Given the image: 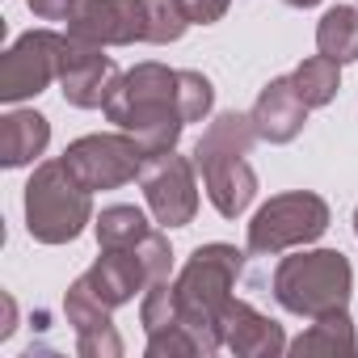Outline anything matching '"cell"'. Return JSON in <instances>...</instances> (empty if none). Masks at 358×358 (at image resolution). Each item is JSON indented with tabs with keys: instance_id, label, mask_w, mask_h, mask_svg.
Wrapping results in <instances>:
<instances>
[{
	"instance_id": "1",
	"label": "cell",
	"mask_w": 358,
	"mask_h": 358,
	"mask_svg": "<svg viewBox=\"0 0 358 358\" xmlns=\"http://www.w3.org/2000/svg\"><path fill=\"white\" fill-rule=\"evenodd\" d=\"M101 110L118 131L135 135L148 156L177 148V139L186 131L182 106H177V72L156 64V59L135 64L131 72H122Z\"/></svg>"
},
{
	"instance_id": "30",
	"label": "cell",
	"mask_w": 358,
	"mask_h": 358,
	"mask_svg": "<svg viewBox=\"0 0 358 358\" xmlns=\"http://www.w3.org/2000/svg\"><path fill=\"white\" fill-rule=\"evenodd\" d=\"M282 5H291V9H312V5H320V0H282Z\"/></svg>"
},
{
	"instance_id": "4",
	"label": "cell",
	"mask_w": 358,
	"mask_h": 358,
	"mask_svg": "<svg viewBox=\"0 0 358 358\" xmlns=\"http://www.w3.org/2000/svg\"><path fill=\"white\" fill-rule=\"evenodd\" d=\"M93 224V190L64 160H43L26 182V228L38 245H72Z\"/></svg>"
},
{
	"instance_id": "18",
	"label": "cell",
	"mask_w": 358,
	"mask_h": 358,
	"mask_svg": "<svg viewBox=\"0 0 358 358\" xmlns=\"http://www.w3.org/2000/svg\"><path fill=\"white\" fill-rule=\"evenodd\" d=\"M291 80H295L299 97L308 101V110H320V106H329V101L337 97V89H341V64L329 59V55H312V59H303V64L291 72Z\"/></svg>"
},
{
	"instance_id": "6",
	"label": "cell",
	"mask_w": 358,
	"mask_h": 358,
	"mask_svg": "<svg viewBox=\"0 0 358 358\" xmlns=\"http://www.w3.org/2000/svg\"><path fill=\"white\" fill-rule=\"evenodd\" d=\"M329 232V203L312 190L274 194L253 220H249V253L274 257L287 249H303Z\"/></svg>"
},
{
	"instance_id": "29",
	"label": "cell",
	"mask_w": 358,
	"mask_h": 358,
	"mask_svg": "<svg viewBox=\"0 0 358 358\" xmlns=\"http://www.w3.org/2000/svg\"><path fill=\"white\" fill-rule=\"evenodd\" d=\"M13 320H17V303H13V295H5V324H0V337L13 333Z\"/></svg>"
},
{
	"instance_id": "12",
	"label": "cell",
	"mask_w": 358,
	"mask_h": 358,
	"mask_svg": "<svg viewBox=\"0 0 358 358\" xmlns=\"http://www.w3.org/2000/svg\"><path fill=\"white\" fill-rule=\"evenodd\" d=\"M220 337H224V350L241 354V358H278L287 350V333L278 320L262 316L253 303L236 299L224 308V320H220Z\"/></svg>"
},
{
	"instance_id": "17",
	"label": "cell",
	"mask_w": 358,
	"mask_h": 358,
	"mask_svg": "<svg viewBox=\"0 0 358 358\" xmlns=\"http://www.w3.org/2000/svg\"><path fill=\"white\" fill-rule=\"evenodd\" d=\"M316 51L337 59V64H354L358 59V9L354 5H337V9H329L320 17Z\"/></svg>"
},
{
	"instance_id": "25",
	"label": "cell",
	"mask_w": 358,
	"mask_h": 358,
	"mask_svg": "<svg viewBox=\"0 0 358 358\" xmlns=\"http://www.w3.org/2000/svg\"><path fill=\"white\" fill-rule=\"evenodd\" d=\"M194 354H199V341L182 324H173V329L148 337V358H194Z\"/></svg>"
},
{
	"instance_id": "14",
	"label": "cell",
	"mask_w": 358,
	"mask_h": 358,
	"mask_svg": "<svg viewBox=\"0 0 358 358\" xmlns=\"http://www.w3.org/2000/svg\"><path fill=\"white\" fill-rule=\"evenodd\" d=\"M93 282V291L110 303V308H122L135 299V291H148V278H143V262L135 249H101V257L89 266L85 274Z\"/></svg>"
},
{
	"instance_id": "19",
	"label": "cell",
	"mask_w": 358,
	"mask_h": 358,
	"mask_svg": "<svg viewBox=\"0 0 358 358\" xmlns=\"http://www.w3.org/2000/svg\"><path fill=\"white\" fill-rule=\"evenodd\" d=\"M93 232H97V245H101V249H135L152 228H148V220H143L139 207L118 203V207H106V211L97 215Z\"/></svg>"
},
{
	"instance_id": "13",
	"label": "cell",
	"mask_w": 358,
	"mask_h": 358,
	"mask_svg": "<svg viewBox=\"0 0 358 358\" xmlns=\"http://www.w3.org/2000/svg\"><path fill=\"white\" fill-rule=\"evenodd\" d=\"M249 114H253L257 139H266V143H291L303 131V122H308V101L299 97V89H295L291 76H274L257 93V101H253Z\"/></svg>"
},
{
	"instance_id": "21",
	"label": "cell",
	"mask_w": 358,
	"mask_h": 358,
	"mask_svg": "<svg viewBox=\"0 0 358 358\" xmlns=\"http://www.w3.org/2000/svg\"><path fill=\"white\" fill-rule=\"evenodd\" d=\"M143 9H148V43L152 47H169L194 26L186 13V0H143Z\"/></svg>"
},
{
	"instance_id": "2",
	"label": "cell",
	"mask_w": 358,
	"mask_h": 358,
	"mask_svg": "<svg viewBox=\"0 0 358 358\" xmlns=\"http://www.w3.org/2000/svg\"><path fill=\"white\" fill-rule=\"evenodd\" d=\"M253 143H257L253 114H236V110L207 122V131L194 143V169L203 173L207 199L224 220L245 215L249 203L257 199V173L245 160Z\"/></svg>"
},
{
	"instance_id": "24",
	"label": "cell",
	"mask_w": 358,
	"mask_h": 358,
	"mask_svg": "<svg viewBox=\"0 0 358 358\" xmlns=\"http://www.w3.org/2000/svg\"><path fill=\"white\" fill-rule=\"evenodd\" d=\"M135 253H139V262H143V278H148V287L169 278V270H173V249H169V236H164V232L152 228V232L135 245Z\"/></svg>"
},
{
	"instance_id": "15",
	"label": "cell",
	"mask_w": 358,
	"mask_h": 358,
	"mask_svg": "<svg viewBox=\"0 0 358 358\" xmlns=\"http://www.w3.org/2000/svg\"><path fill=\"white\" fill-rule=\"evenodd\" d=\"M47 143H51V122L38 110H9L0 118V164L5 169H22L38 160Z\"/></svg>"
},
{
	"instance_id": "28",
	"label": "cell",
	"mask_w": 358,
	"mask_h": 358,
	"mask_svg": "<svg viewBox=\"0 0 358 358\" xmlns=\"http://www.w3.org/2000/svg\"><path fill=\"white\" fill-rule=\"evenodd\" d=\"M26 5H30V13L43 17V22H68V17L76 13L80 0H26Z\"/></svg>"
},
{
	"instance_id": "31",
	"label": "cell",
	"mask_w": 358,
	"mask_h": 358,
	"mask_svg": "<svg viewBox=\"0 0 358 358\" xmlns=\"http://www.w3.org/2000/svg\"><path fill=\"white\" fill-rule=\"evenodd\" d=\"M354 232H358V211H354Z\"/></svg>"
},
{
	"instance_id": "7",
	"label": "cell",
	"mask_w": 358,
	"mask_h": 358,
	"mask_svg": "<svg viewBox=\"0 0 358 358\" xmlns=\"http://www.w3.org/2000/svg\"><path fill=\"white\" fill-rule=\"evenodd\" d=\"M59 160L72 169V177L85 190H118L139 177L148 152L139 148L135 135L118 131V135H80L68 143Z\"/></svg>"
},
{
	"instance_id": "26",
	"label": "cell",
	"mask_w": 358,
	"mask_h": 358,
	"mask_svg": "<svg viewBox=\"0 0 358 358\" xmlns=\"http://www.w3.org/2000/svg\"><path fill=\"white\" fill-rule=\"evenodd\" d=\"M76 354L80 358H118L122 354V337L114 333V324L93 329V333H76Z\"/></svg>"
},
{
	"instance_id": "20",
	"label": "cell",
	"mask_w": 358,
	"mask_h": 358,
	"mask_svg": "<svg viewBox=\"0 0 358 358\" xmlns=\"http://www.w3.org/2000/svg\"><path fill=\"white\" fill-rule=\"evenodd\" d=\"M110 303L93 291V282L80 274L72 287H68V295H64V316H68V324L76 329V333H93V329H106V324H114L110 320Z\"/></svg>"
},
{
	"instance_id": "11",
	"label": "cell",
	"mask_w": 358,
	"mask_h": 358,
	"mask_svg": "<svg viewBox=\"0 0 358 358\" xmlns=\"http://www.w3.org/2000/svg\"><path fill=\"white\" fill-rule=\"evenodd\" d=\"M68 34L93 47H135L148 43V9L143 0H80Z\"/></svg>"
},
{
	"instance_id": "5",
	"label": "cell",
	"mask_w": 358,
	"mask_h": 358,
	"mask_svg": "<svg viewBox=\"0 0 358 358\" xmlns=\"http://www.w3.org/2000/svg\"><path fill=\"white\" fill-rule=\"evenodd\" d=\"M350 291H354V270H350V257L337 249H308V253L282 257L274 270L278 308L308 320L350 308Z\"/></svg>"
},
{
	"instance_id": "22",
	"label": "cell",
	"mask_w": 358,
	"mask_h": 358,
	"mask_svg": "<svg viewBox=\"0 0 358 358\" xmlns=\"http://www.w3.org/2000/svg\"><path fill=\"white\" fill-rule=\"evenodd\" d=\"M139 320H143V333H148V337H152V333H164V329H173V324H182V312H177V291H173L169 278H164V282H152V287L143 291Z\"/></svg>"
},
{
	"instance_id": "3",
	"label": "cell",
	"mask_w": 358,
	"mask_h": 358,
	"mask_svg": "<svg viewBox=\"0 0 358 358\" xmlns=\"http://www.w3.org/2000/svg\"><path fill=\"white\" fill-rule=\"evenodd\" d=\"M241 270H245V253L236 245H199L177 274L173 282L177 312H182V329L199 341V354H215L224 345L220 320L224 308L232 303V287Z\"/></svg>"
},
{
	"instance_id": "23",
	"label": "cell",
	"mask_w": 358,
	"mask_h": 358,
	"mask_svg": "<svg viewBox=\"0 0 358 358\" xmlns=\"http://www.w3.org/2000/svg\"><path fill=\"white\" fill-rule=\"evenodd\" d=\"M177 106H182L186 122H203L211 114V106H215V85L203 72L182 68V72H177Z\"/></svg>"
},
{
	"instance_id": "10",
	"label": "cell",
	"mask_w": 358,
	"mask_h": 358,
	"mask_svg": "<svg viewBox=\"0 0 358 358\" xmlns=\"http://www.w3.org/2000/svg\"><path fill=\"white\" fill-rule=\"evenodd\" d=\"M118 68L110 55H101V47L93 43H80L72 34L59 38V89H64V101L76 106V110H97L110 101L114 85H118Z\"/></svg>"
},
{
	"instance_id": "8",
	"label": "cell",
	"mask_w": 358,
	"mask_h": 358,
	"mask_svg": "<svg viewBox=\"0 0 358 358\" xmlns=\"http://www.w3.org/2000/svg\"><path fill=\"white\" fill-rule=\"evenodd\" d=\"M194 160L177 156L173 148L169 152H152L139 169V186H143V199L156 215V224L164 228H186L194 224V211H199V182H194Z\"/></svg>"
},
{
	"instance_id": "9",
	"label": "cell",
	"mask_w": 358,
	"mask_h": 358,
	"mask_svg": "<svg viewBox=\"0 0 358 358\" xmlns=\"http://www.w3.org/2000/svg\"><path fill=\"white\" fill-rule=\"evenodd\" d=\"M59 38L55 30L22 34L5 59H0V101H26L38 97L51 80H59Z\"/></svg>"
},
{
	"instance_id": "16",
	"label": "cell",
	"mask_w": 358,
	"mask_h": 358,
	"mask_svg": "<svg viewBox=\"0 0 358 358\" xmlns=\"http://www.w3.org/2000/svg\"><path fill=\"white\" fill-rule=\"evenodd\" d=\"M287 350L291 354H329V358H350V354H358V337H354V320H350V312L345 308H337V312H324V316H312V324L295 337V341H287Z\"/></svg>"
},
{
	"instance_id": "27",
	"label": "cell",
	"mask_w": 358,
	"mask_h": 358,
	"mask_svg": "<svg viewBox=\"0 0 358 358\" xmlns=\"http://www.w3.org/2000/svg\"><path fill=\"white\" fill-rule=\"evenodd\" d=\"M228 5L232 0H186V13H190L194 26H215L228 13Z\"/></svg>"
}]
</instances>
